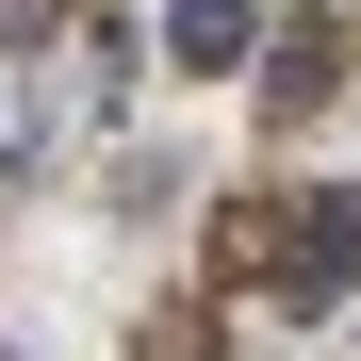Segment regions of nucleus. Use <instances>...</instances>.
I'll return each mask as SVG.
<instances>
[{
  "label": "nucleus",
  "instance_id": "obj_1",
  "mask_svg": "<svg viewBox=\"0 0 361 361\" xmlns=\"http://www.w3.org/2000/svg\"><path fill=\"white\" fill-rule=\"evenodd\" d=\"M279 279H295V295H345V279H361V180H329V197L295 214V263H279Z\"/></svg>",
  "mask_w": 361,
  "mask_h": 361
},
{
  "label": "nucleus",
  "instance_id": "obj_3",
  "mask_svg": "<svg viewBox=\"0 0 361 361\" xmlns=\"http://www.w3.org/2000/svg\"><path fill=\"white\" fill-rule=\"evenodd\" d=\"M214 263L247 279V263H295V247H279V214H263V197H230V214H214Z\"/></svg>",
  "mask_w": 361,
  "mask_h": 361
},
{
  "label": "nucleus",
  "instance_id": "obj_2",
  "mask_svg": "<svg viewBox=\"0 0 361 361\" xmlns=\"http://www.w3.org/2000/svg\"><path fill=\"white\" fill-rule=\"evenodd\" d=\"M164 49L180 66H247V0H164Z\"/></svg>",
  "mask_w": 361,
  "mask_h": 361
}]
</instances>
